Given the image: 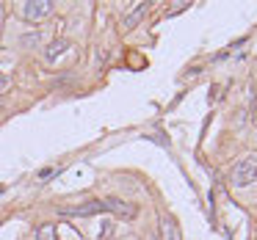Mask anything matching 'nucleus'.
<instances>
[{"instance_id": "nucleus-1", "label": "nucleus", "mask_w": 257, "mask_h": 240, "mask_svg": "<svg viewBox=\"0 0 257 240\" xmlns=\"http://www.w3.org/2000/svg\"><path fill=\"white\" fill-rule=\"evenodd\" d=\"M257 182V155H243L229 171V185L232 188H249Z\"/></svg>"}, {"instance_id": "nucleus-2", "label": "nucleus", "mask_w": 257, "mask_h": 240, "mask_svg": "<svg viewBox=\"0 0 257 240\" xmlns=\"http://www.w3.org/2000/svg\"><path fill=\"white\" fill-rule=\"evenodd\" d=\"M53 0H28V3H23V9H20V14H23L25 20H31V23H39V20L50 17L53 14Z\"/></svg>"}, {"instance_id": "nucleus-7", "label": "nucleus", "mask_w": 257, "mask_h": 240, "mask_svg": "<svg viewBox=\"0 0 257 240\" xmlns=\"http://www.w3.org/2000/svg\"><path fill=\"white\" fill-rule=\"evenodd\" d=\"M161 240H183L180 237V226L172 215H161Z\"/></svg>"}, {"instance_id": "nucleus-10", "label": "nucleus", "mask_w": 257, "mask_h": 240, "mask_svg": "<svg viewBox=\"0 0 257 240\" xmlns=\"http://www.w3.org/2000/svg\"><path fill=\"white\" fill-rule=\"evenodd\" d=\"M53 174H58V168H42V171H39V174H36V177H39V179H42V182H45V179H47V177H53Z\"/></svg>"}, {"instance_id": "nucleus-8", "label": "nucleus", "mask_w": 257, "mask_h": 240, "mask_svg": "<svg viewBox=\"0 0 257 240\" xmlns=\"http://www.w3.org/2000/svg\"><path fill=\"white\" fill-rule=\"evenodd\" d=\"M36 240H56V223H39L36 226Z\"/></svg>"}, {"instance_id": "nucleus-9", "label": "nucleus", "mask_w": 257, "mask_h": 240, "mask_svg": "<svg viewBox=\"0 0 257 240\" xmlns=\"http://www.w3.org/2000/svg\"><path fill=\"white\" fill-rule=\"evenodd\" d=\"M39 42H42V34H39V31H34V34H23V36H20V45H23V47H36Z\"/></svg>"}, {"instance_id": "nucleus-11", "label": "nucleus", "mask_w": 257, "mask_h": 240, "mask_svg": "<svg viewBox=\"0 0 257 240\" xmlns=\"http://www.w3.org/2000/svg\"><path fill=\"white\" fill-rule=\"evenodd\" d=\"M6 89H9V78H6V75H0V94H3Z\"/></svg>"}, {"instance_id": "nucleus-12", "label": "nucleus", "mask_w": 257, "mask_h": 240, "mask_svg": "<svg viewBox=\"0 0 257 240\" xmlns=\"http://www.w3.org/2000/svg\"><path fill=\"white\" fill-rule=\"evenodd\" d=\"M3 17H6V12H3V3H0V28H3Z\"/></svg>"}, {"instance_id": "nucleus-6", "label": "nucleus", "mask_w": 257, "mask_h": 240, "mask_svg": "<svg viewBox=\"0 0 257 240\" xmlns=\"http://www.w3.org/2000/svg\"><path fill=\"white\" fill-rule=\"evenodd\" d=\"M147 12H150V3H139V6H136L130 14H124V20H122V28H124V31H133L136 25H139L141 20L147 17Z\"/></svg>"}, {"instance_id": "nucleus-3", "label": "nucleus", "mask_w": 257, "mask_h": 240, "mask_svg": "<svg viewBox=\"0 0 257 240\" xmlns=\"http://www.w3.org/2000/svg\"><path fill=\"white\" fill-rule=\"evenodd\" d=\"M58 212L61 215H97V212H105V204H102V199H91L78 207H61Z\"/></svg>"}, {"instance_id": "nucleus-5", "label": "nucleus", "mask_w": 257, "mask_h": 240, "mask_svg": "<svg viewBox=\"0 0 257 240\" xmlns=\"http://www.w3.org/2000/svg\"><path fill=\"white\" fill-rule=\"evenodd\" d=\"M69 47H72V42H67V39H53L50 45L45 47V61H58V58L64 56V53L69 50Z\"/></svg>"}, {"instance_id": "nucleus-4", "label": "nucleus", "mask_w": 257, "mask_h": 240, "mask_svg": "<svg viewBox=\"0 0 257 240\" xmlns=\"http://www.w3.org/2000/svg\"><path fill=\"white\" fill-rule=\"evenodd\" d=\"M102 204H105V212H116L119 218H136V204H130V201L124 199H102Z\"/></svg>"}]
</instances>
